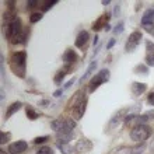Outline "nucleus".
<instances>
[{
    "label": "nucleus",
    "mask_w": 154,
    "mask_h": 154,
    "mask_svg": "<svg viewBox=\"0 0 154 154\" xmlns=\"http://www.w3.org/2000/svg\"><path fill=\"white\" fill-rule=\"evenodd\" d=\"M25 62H27V52L25 51L13 52L11 57H10V69L20 79L25 77Z\"/></svg>",
    "instance_id": "nucleus-1"
},
{
    "label": "nucleus",
    "mask_w": 154,
    "mask_h": 154,
    "mask_svg": "<svg viewBox=\"0 0 154 154\" xmlns=\"http://www.w3.org/2000/svg\"><path fill=\"white\" fill-rule=\"evenodd\" d=\"M57 147H59V150L62 151V154H72L76 150V147H73L72 144H69V143H57Z\"/></svg>",
    "instance_id": "nucleus-21"
},
{
    "label": "nucleus",
    "mask_w": 154,
    "mask_h": 154,
    "mask_svg": "<svg viewBox=\"0 0 154 154\" xmlns=\"http://www.w3.org/2000/svg\"><path fill=\"white\" fill-rule=\"evenodd\" d=\"M56 3H57L56 0H42V2H41V4H42V10H44V11H48L49 8H52Z\"/></svg>",
    "instance_id": "nucleus-23"
},
{
    "label": "nucleus",
    "mask_w": 154,
    "mask_h": 154,
    "mask_svg": "<svg viewBox=\"0 0 154 154\" xmlns=\"http://www.w3.org/2000/svg\"><path fill=\"white\" fill-rule=\"evenodd\" d=\"M125 115H126V109H121V111H118L116 114H115L114 116L111 118L109 128H115V126H116L121 121H125V118H126Z\"/></svg>",
    "instance_id": "nucleus-13"
},
{
    "label": "nucleus",
    "mask_w": 154,
    "mask_h": 154,
    "mask_svg": "<svg viewBox=\"0 0 154 154\" xmlns=\"http://www.w3.org/2000/svg\"><path fill=\"white\" fill-rule=\"evenodd\" d=\"M62 93H63V88L57 90V91H55V94H53V97H60V95H62Z\"/></svg>",
    "instance_id": "nucleus-39"
},
{
    "label": "nucleus",
    "mask_w": 154,
    "mask_h": 154,
    "mask_svg": "<svg viewBox=\"0 0 154 154\" xmlns=\"http://www.w3.org/2000/svg\"><path fill=\"white\" fill-rule=\"evenodd\" d=\"M98 41H100V37H98V35H95V37H94V46H97V44H98Z\"/></svg>",
    "instance_id": "nucleus-40"
},
{
    "label": "nucleus",
    "mask_w": 154,
    "mask_h": 154,
    "mask_svg": "<svg viewBox=\"0 0 154 154\" xmlns=\"http://www.w3.org/2000/svg\"><path fill=\"white\" fill-rule=\"evenodd\" d=\"M6 4H7L8 11H14V10H16V0H7Z\"/></svg>",
    "instance_id": "nucleus-31"
},
{
    "label": "nucleus",
    "mask_w": 154,
    "mask_h": 154,
    "mask_svg": "<svg viewBox=\"0 0 154 154\" xmlns=\"http://www.w3.org/2000/svg\"><path fill=\"white\" fill-rule=\"evenodd\" d=\"M134 73H143V74H149V67L146 65H137L134 67Z\"/></svg>",
    "instance_id": "nucleus-25"
},
{
    "label": "nucleus",
    "mask_w": 154,
    "mask_h": 154,
    "mask_svg": "<svg viewBox=\"0 0 154 154\" xmlns=\"http://www.w3.org/2000/svg\"><path fill=\"white\" fill-rule=\"evenodd\" d=\"M88 38H90V34H88V31H80L79 32V35H77V38H76V46L77 48H83L85 45V42L88 41Z\"/></svg>",
    "instance_id": "nucleus-17"
},
{
    "label": "nucleus",
    "mask_w": 154,
    "mask_h": 154,
    "mask_svg": "<svg viewBox=\"0 0 154 154\" xmlns=\"http://www.w3.org/2000/svg\"><path fill=\"white\" fill-rule=\"evenodd\" d=\"M142 32L140 31H134V32H132L129 35V38H128V42H126L125 45V51L126 52H132V51H134V49L139 46V44L142 42Z\"/></svg>",
    "instance_id": "nucleus-7"
},
{
    "label": "nucleus",
    "mask_w": 154,
    "mask_h": 154,
    "mask_svg": "<svg viewBox=\"0 0 154 154\" xmlns=\"http://www.w3.org/2000/svg\"><path fill=\"white\" fill-rule=\"evenodd\" d=\"M23 108V102H20V101H17V102H13L11 105L7 108V111H6V119H8V118H11L14 114H17L18 111Z\"/></svg>",
    "instance_id": "nucleus-15"
},
{
    "label": "nucleus",
    "mask_w": 154,
    "mask_h": 154,
    "mask_svg": "<svg viewBox=\"0 0 154 154\" xmlns=\"http://www.w3.org/2000/svg\"><path fill=\"white\" fill-rule=\"evenodd\" d=\"M73 137H74L73 132H59V133H56L57 143H69L73 140Z\"/></svg>",
    "instance_id": "nucleus-14"
},
{
    "label": "nucleus",
    "mask_w": 154,
    "mask_h": 154,
    "mask_svg": "<svg viewBox=\"0 0 154 154\" xmlns=\"http://www.w3.org/2000/svg\"><path fill=\"white\" fill-rule=\"evenodd\" d=\"M149 24H154V7L147 8L142 17V25H149Z\"/></svg>",
    "instance_id": "nucleus-12"
},
{
    "label": "nucleus",
    "mask_w": 154,
    "mask_h": 154,
    "mask_svg": "<svg viewBox=\"0 0 154 154\" xmlns=\"http://www.w3.org/2000/svg\"><path fill=\"white\" fill-rule=\"evenodd\" d=\"M151 136V128L147 125H136L130 130V139L133 142L143 143Z\"/></svg>",
    "instance_id": "nucleus-3"
},
{
    "label": "nucleus",
    "mask_w": 154,
    "mask_h": 154,
    "mask_svg": "<svg viewBox=\"0 0 154 154\" xmlns=\"http://www.w3.org/2000/svg\"><path fill=\"white\" fill-rule=\"evenodd\" d=\"M39 20H42V13H32V14L29 16V21H31L32 24L38 23Z\"/></svg>",
    "instance_id": "nucleus-26"
},
{
    "label": "nucleus",
    "mask_w": 154,
    "mask_h": 154,
    "mask_svg": "<svg viewBox=\"0 0 154 154\" xmlns=\"http://www.w3.org/2000/svg\"><path fill=\"white\" fill-rule=\"evenodd\" d=\"M108 21H109V14H108V13H104V14L93 24V31H100V29L105 28L106 25L109 24Z\"/></svg>",
    "instance_id": "nucleus-10"
},
{
    "label": "nucleus",
    "mask_w": 154,
    "mask_h": 154,
    "mask_svg": "<svg viewBox=\"0 0 154 154\" xmlns=\"http://www.w3.org/2000/svg\"><path fill=\"white\" fill-rule=\"evenodd\" d=\"M23 29L24 28H23V25H21V20L20 18H16L11 24L7 25V28H6V31H4V35H6V38L11 42L14 38L18 37V35L23 32Z\"/></svg>",
    "instance_id": "nucleus-6"
},
{
    "label": "nucleus",
    "mask_w": 154,
    "mask_h": 154,
    "mask_svg": "<svg viewBox=\"0 0 154 154\" xmlns=\"http://www.w3.org/2000/svg\"><path fill=\"white\" fill-rule=\"evenodd\" d=\"M109 80V70L108 69H102L100 70L95 76L90 80V84H88V93H94L95 90L100 87L101 84L106 83V81Z\"/></svg>",
    "instance_id": "nucleus-5"
},
{
    "label": "nucleus",
    "mask_w": 154,
    "mask_h": 154,
    "mask_svg": "<svg viewBox=\"0 0 154 154\" xmlns=\"http://www.w3.org/2000/svg\"><path fill=\"white\" fill-rule=\"evenodd\" d=\"M87 95L84 94V91H77L74 94L73 100H72V104H70V109H72V114H73L74 119H81L83 115L85 112V108H87Z\"/></svg>",
    "instance_id": "nucleus-2"
},
{
    "label": "nucleus",
    "mask_w": 154,
    "mask_h": 154,
    "mask_svg": "<svg viewBox=\"0 0 154 154\" xmlns=\"http://www.w3.org/2000/svg\"><path fill=\"white\" fill-rule=\"evenodd\" d=\"M74 83H76V79H74V77H73L72 80H69V81H67V83H66L65 85H63V90H67V88H70V87H72V85H73Z\"/></svg>",
    "instance_id": "nucleus-36"
},
{
    "label": "nucleus",
    "mask_w": 154,
    "mask_h": 154,
    "mask_svg": "<svg viewBox=\"0 0 154 154\" xmlns=\"http://www.w3.org/2000/svg\"><path fill=\"white\" fill-rule=\"evenodd\" d=\"M146 63H147L149 66H154V52L147 53V56H146Z\"/></svg>",
    "instance_id": "nucleus-30"
},
{
    "label": "nucleus",
    "mask_w": 154,
    "mask_h": 154,
    "mask_svg": "<svg viewBox=\"0 0 154 154\" xmlns=\"http://www.w3.org/2000/svg\"><path fill=\"white\" fill-rule=\"evenodd\" d=\"M150 150L154 153V137H153V140H151V143H150Z\"/></svg>",
    "instance_id": "nucleus-42"
},
{
    "label": "nucleus",
    "mask_w": 154,
    "mask_h": 154,
    "mask_svg": "<svg viewBox=\"0 0 154 154\" xmlns=\"http://www.w3.org/2000/svg\"><path fill=\"white\" fill-rule=\"evenodd\" d=\"M115 44H116V41H115V38H112V39L108 41V44H106V49H111V48H114Z\"/></svg>",
    "instance_id": "nucleus-37"
},
{
    "label": "nucleus",
    "mask_w": 154,
    "mask_h": 154,
    "mask_svg": "<svg viewBox=\"0 0 154 154\" xmlns=\"http://www.w3.org/2000/svg\"><path fill=\"white\" fill-rule=\"evenodd\" d=\"M27 149H28L27 142H25V140H18V142H14L8 146V153L10 154H21V153H24Z\"/></svg>",
    "instance_id": "nucleus-8"
},
{
    "label": "nucleus",
    "mask_w": 154,
    "mask_h": 154,
    "mask_svg": "<svg viewBox=\"0 0 154 154\" xmlns=\"http://www.w3.org/2000/svg\"><path fill=\"white\" fill-rule=\"evenodd\" d=\"M70 70H72V69H70V66H69V65L66 66L65 69H62V70H59V72H57V73H56V76H55V79H53V81H55V84H60L62 81L65 80V77H66V74L69 73Z\"/></svg>",
    "instance_id": "nucleus-18"
},
{
    "label": "nucleus",
    "mask_w": 154,
    "mask_h": 154,
    "mask_svg": "<svg viewBox=\"0 0 154 154\" xmlns=\"http://www.w3.org/2000/svg\"><path fill=\"white\" fill-rule=\"evenodd\" d=\"M119 13H121V6H119V4H116V6L114 7V16L118 17V16H119Z\"/></svg>",
    "instance_id": "nucleus-38"
},
{
    "label": "nucleus",
    "mask_w": 154,
    "mask_h": 154,
    "mask_svg": "<svg viewBox=\"0 0 154 154\" xmlns=\"http://www.w3.org/2000/svg\"><path fill=\"white\" fill-rule=\"evenodd\" d=\"M97 65H98V63H97V62H95V60H93V62H91V63H90V65H88V67H87V70H85L84 76H83V77H81V79H80V83H81V84H83V83H84V81L87 80V79H88V77L94 73V70L97 69Z\"/></svg>",
    "instance_id": "nucleus-19"
},
{
    "label": "nucleus",
    "mask_w": 154,
    "mask_h": 154,
    "mask_svg": "<svg viewBox=\"0 0 154 154\" xmlns=\"http://www.w3.org/2000/svg\"><path fill=\"white\" fill-rule=\"evenodd\" d=\"M109 0H102V4H104V6H109Z\"/></svg>",
    "instance_id": "nucleus-43"
},
{
    "label": "nucleus",
    "mask_w": 154,
    "mask_h": 154,
    "mask_svg": "<svg viewBox=\"0 0 154 154\" xmlns=\"http://www.w3.org/2000/svg\"><path fill=\"white\" fill-rule=\"evenodd\" d=\"M104 29H105V31H109V29H111V25L108 24V25H106V27H105V28H104Z\"/></svg>",
    "instance_id": "nucleus-44"
},
{
    "label": "nucleus",
    "mask_w": 154,
    "mask_h": 154,
    "mask_svg": "<svg viewBox=\"0 0 154 154\" xmlns=\"http://www.w3.org/2000/svg\"><path fill=\"white\" fill-rule=\"evenodd\" d=\"M93 149V143L88 139H80L76 143V151L77 153H88Z\"/></svg>",
    "instance_id": "nucleus-9"
},
{
    "label": "nucleus",
    "mask_w": 154,
    "mask_h": 154,
    "mask_svg": "<svg viewBox=\"0 0 154 154\" xmlns=\"http://www.w3.org/2000/svg\"><path fill=\"white\" fill-rule=\"evenodd\" d=\"M49 101L48 100H42V101H39V105H48Z\"/></svg>",
    "instance_id": "nucleus-41"
},
{
    "label": "nucleus",
    "mask_w": 154,
    "mask_h": 154,
    "mask_svg": "<svg viewBox=\"0 0 154 154\" xmlns=\"http://www.w3.org/2000/svg\"><path fill=\"white\" fill-rule=\"evenodd\" d=\"M41 2L39 0H29L28 3H27V7L28 8H34V7H37V6H39Z\"/></svg>",
    "instance_id": "nucleus-32"
},
{
    "label": "nucleus",
    "mask_w": 154,
    "mask_h": 154,
    "mask_svg": "<svg viewBox=\"0 0 154 154\" xmlns=\"http://www.w3.org/2000/svg\"><path fill=\"white\" fill-rule=\"evenodd\" d=\"M146 48H147V53H151L154 51V44L151 41H146Z\"/></svg>",
    "instance_id": "nucleus-33"
},
{
    "label": "nucleus",
    "mask_w": 154,
    "mask_h": 154,
    "mask_svg": "<svg viewBox=\"0 0 154 154\" xmlns=\"http://www.w3.org/2000/svg\"><path fill=\"white\" fill-rule=\"evenodd\" d=\"M62 59H63V62H65V63L72 65V63H74V62L77 60V55H76V52H74L73 49L69 48V49H66V52L63 53Z\"/></svg>",
    "instance_id": "nucleus-16"
},
{
    "label": "nucleus",
    "mask_w": 154,
    "mask_h": 154,
    "mask_svg": "<svg viewBox=\"0 0 154 154\" xmlns=\"http://www.w3.org/2000/svg\"><path fill=\"white\" fill-rule=\"evenodd\" d=\"M0 154H6V151H4V150H2V151H0Z\"/></svg>",
    "instance_id": "nucleus-45"
},
{
    "label": "nucleus",
    "mask_w": 154,
    "mask_h": 154,
    "mask_svg": "<svg viewBox=\"0 0 154 154\" xmlns=\"http://www.w3.org/2000/svg\"><path fill=\"white\" fill-rule=\"evenodd\" d=\"M51 126L56 133H59V132H73L74 128H76V121L70 119V118H60V119L53 121Z\"/></svg>",
    "instance_id": "nucleus-4"
},
{
    "label": "nucleus",
    "mask_w": 154,
    "mask_h": 154,
    "mask_svg": "<svg viewBox=\"0 0 154 154\" xmlns=\"http://www.w3.org/2000/svg\"><path fill=\"white\" fill-rule=\"evenodd\" d=\"M25 114H27V116L29 118V121H35V119H38V118L41 116L39 112H37L32 106H29V105L25 108Z\"/></svg>",
    "instance_id": "nucleus-22"
},
{
    "label": "nucleus",
    "mask_w": 154,
    "mask_h": 154,
    "mask_svg": "<svg viewBox=\"0 0 154 154\" xmlns=\"http://www.w3.org/2000/svg\"><path fill=\"white\" fill-rule=\"evenodd\" d=\"M123 29H125V24L121 21V23H118L116 27L114 28V34H115V35H119V34L123 32Z\"/></svg>",
    "instance_id": "nucleus-27"
},
{
    "label": "nucleus",
    "mask_w": 154,
    "mask_h": 154,
    "mask_svg": "<svg viewBox=\"0 0 154 154\" xmlns=\"http://www.w3.org/2000/svg\"><path fill=\"white\" fill-rule=\"evenodd\" d=\"M147 102H149L150 105H153V106H154V91L149 93V95H147Z\"/></svg>",
    "instance_id": "nucleus-35"
},
{
    "label": "nucleus",
    "mask_w": 154,
    "mask_h": 154,
    "mask_svg": "<svg viewBox=\"0 0 154 154\" xmlns=\"http://www.w3.org/2000/svg\"><path fill=\"white\" fill-rule=\"evenodd\" d=\"M11 137V133H6V132H0V144H6V143L10 140Z\"/></svg>",
    "instance_id": "nucleus-24"
},
{
    "label": "nucleus",
    "mask_w": 154,
    "mask_h": 154,
    "mask_svg": "<svg viewBox=\"0 0 154 154\" xmlns=\"http://www.w3.org/2000/svg\"><path fill=\"white\" fill-rule=\"evenodd\" d=\"M48 136H39V137H35L34 139V144H42V143L48 142Z\"/></svg>",
    "instance_id": "nucleus-29"
},
{
    "label": "nucleus",
    "mask_w": 154,
    "mask_h": 154,
    "mask_svg": "<svg viewBox=\"0 0 154 154\" xmlns=\"http://www.w3.org/2000/svg\"><path fill=\"white\" fill-rule=\"evenodd\" d=\"M143 28L146 29L149 34H153L154 35V24H149V25H142Z\"/></svg>",
    "instance_id": "nucleus-34"
},
{
    "label": "nucleus",
    "mask_w": 154,
    "mask_h": 154,
    "mask_svg": "<svg viewBox=\"0 0 154 154\" xmlns=\"http://www.w3.org/2000/svg\"><path fill=\"white\" fill-rule=\"evenodd\" d=\"M130 90H132V93L134 94V95H142L144 91L147 90V84L146 83H139V81H133L132 83V85H130Z\"/></svg>",
    "instance_id": "nucleus-11"
},
{
    "label": "nucleus",
    "mask_w": 154,
    "mask_h": 154,
    "mask_svg": "<svg viewBox=\"0 0 154 154\" xmlns=\"http://www.w3.org/2000/svg\"><path fill=\"white\" fill-rule=\"evenodd\" d=\"M28 31L29 29L24 28L23 29V32L18 35V37H16L14 39L11 41V44L13 45H17V44H27V38H28Z\"/></svg>",
    "instance_id": "nucleus-20"
},
{
    "label": "nucleus",
    "mask_w": 154,
    "mask_h": 154,
    "mask_svg": "<svg viewBox=\"0 0 154 154\" xmlns=\"http://www.w3.org/2000/svg\"><path fill=\"white\" fill-rule=\"evenodd\" d=\"M37 154H55L53 153V150L51 149V147H48V146H42L39 149V150L37 151Z\"/></svg>",
    "instance_id": "nucleus-28"
}]
</instances>
